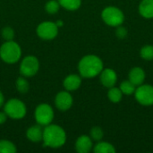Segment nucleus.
Returning a JSON list of instances; mask_svg holds the SVG:
<instances>
[{
  "label": "nucleus",
  "mask_w": 153,
  "mask_h": 153,
  "mask_svg": "<svg viewBox=\"0 0 153 153\" xmlns=\"http://www.w3.org/2000/svg\"><path fill=\"white\" fill-rule=\"evenodd\" d=\"M104 68L102 59L96 55H86L78 63V71L82 78H94L99 76Z\"/></svg>",
  "instance_id": "f257e3e1"
},
{
  "label": "nucleus",
  "mask_w": 153,
  "mask_h": 153,
  "mask_svg": "<svg viewBox=\"0 0 153 153\" xmlns=\"http://www.w3.org/2000/svg\"><path fill=\"white\" fill-rule=\"evenodd\" d=\"M42 141L44 147L61 148L66 143V133L60 126L49 124L43 129Z\"/></svg>",
  "instance_id": "f03ea898"
},
{
  "label": "nucleus",
  "mask_w": 153,
  "mask_h": 153,
  "mask_svg": "<svg viewBox=\"0 0 153 153\" xmlns=\"http://www.w3.org/2000/svg\"><path fill=\"white\" fill-rule=\"evenodd\" d=\"M22 56V48L14 40L5 41L0 47V58L6 64L17 63Z\"/></svg>",
  "instance_id": "7ed1b4c3"
},
{
  "label": "nucleus",
  "mask_w": 153,
  "mask_h": 153,
  "mask_svg": "<svg viewBox=\"0 0 153 153\" xmlns=\"http://www.w3.org/2000/svg\"><path fill=\"white\" fill-rule=\"evenodd\" d=\"M101 19L108 26L117 28L124 23L126 16L124 12L119 7L109 5L102 10Z\"/></svg>",
  "instance_id": "20e7f679"
},
{
  "label": "nucleus",
  "mask_w": 153,
  "mask_h": 153,
  "mask_svg": "<svg viewBox=\"0 0 153 153\" xmlns=\"http://www.w3.org/2000/svg\"><path fill=\"white\" fill-rule=\"evenodd\" d=\"M4 111L8 117L14 120L22 119L27 113V108L23 101L18 99H11L4 105Z\"/></svg>",
  "instance_id": "39448f33"
},
{
  "label": "nucleus",
  "mask_w": 153,
  "mask_h": 153,
  "mask_svg": "<svg viewBox=\"0 0 153 153\" xmlns=\"http://www.w3.org/2000/svg\"><path fill=\"white\" fill-rule=\"evenodd\" d=\"M135 100L142 106H153V85L143 83L136 87L134 93Z\"/></svg>",
  "instance_id": "423d86ee"
},
{
  "label": "nucleus",
  "mask_w": 153,
  "mask_h": 153,
  "mask_svg": "<svg viewBox=\"0 0 153 153\" xmlns=\"http://www.w3.org/2000/svg\"><path fill=\"white\" fill-rule=\"evenodd\" d=\"M55 117L54 110L52 107L47 103H41L39 104L34 112V117L37 122V124L46 126L52 123Z\"/></svg>",
  "instance_id": "0eeeda50"
},
{
  "label": "nucleus",
  "mask_w": 153,
  "mask_h": 153,
  "mask_svg": "<svg viewBox=\"0 0 153 153\" xmlns=\"http://www.w3.org/2000/svg\"><path fill=\"white\" fill-rule=\"evenodd\" d=\"M39 69V59L34 56H25L20 65V74L24 77H32L37 74Z\"/></svg>",
  "instance_id": "6e6552de"
},
{
  "label": "nucleus",
  "mask_w": 153,
  "mask_h": 153,
  "mask_svg": "<svg viewBox=\"0 0 153 153\" xmlns=\"http://www.w3.org/2000/svg\"><path fill=\"white\" fill-rule=\"evenodd\" d=\"M36 31L40 39L44 40H52L58 34V27L56 22L46 21L38 25Z\"/></svg>",
  "instance_id": "1a4fd4ad"
},
{
  "label": "nucleus",
  "mask_w": 153,
  "mask_h": 153,
  "mask_svg": "<svg viewBox=\"0 0 153 153\" xmlns=\"http://www.w3.org/2000/svg\"><path fill=\"white\" fill-rule=\"evenodd\" d=\"M73 103H74L73 96L70 94L68 91H62L56 95L55 98L56 108L62 112L69 110L72 108Z\"/></svg>",
  "instance_id": "9d476101"
},
{
  "label": "nucleus",
  "mask_w": 153,
  "mask_h": 153,
  "mask_svg": "<svg viewBox=\"0 0 153 153\" xmlns=\"http://www.w3.org/2000/svg\"><path fill=\"white\" fill-rule=\"evenodd\" d=\"M99 76L100 83L108 89L116 86L118 79L117 72L112 68H103Z\"/></svg>",
  "instance_id": "9b49d317"
},
{
  "label": "nucleus",
  "mask_w": 153,
  "mask_h": 153,
  "mask_svg": "<svg viewBox=\"0 0 153 153\" xmlns=\"http://www.w3.org/2000/svg\"><path fill=\"white\" fill-rule=\"evenodd\" d=\"M75 151L78 153H89L93 149V141L90 135H81L75 142Z\"/></svg>",
  "instance_id": "f8f14e48"
},
{
  "label": "nucleus",
  "mask_w": 153,
  "mask_h": 153,
  "mask_svg": "<svg viewBox=\"0 0 153 153\" xmlns=\"http://www.w3.org/2000/svg\"><path fill=\"white\" fill-rule=\"evenodd\" d=\"M146 79V73L144 69L140 66H134L130 69L128 74V80L136 87L144 83Z\"/></svg>",
  "instance_id": "ddd939ff"
},
{
  "label": "nucleus",
  "mask_w": 153,
  "mask_h": 153,
  "mask_svg": "<svg viewBox=\"0 0 153 153\" xmlns=\"http://www.w3.org/2000/svg\"><path fill=\"white\" fill-rule=\"evenodd\" d=\"M82 85V76L75 74L67 75L63 81V86L68 91H77Z\"/></svg>",
  "instance_id": "4468645a"
},
{
  "label": "nucleus",
  "mask_w": 153,
  "mask_h": 153,
  "mask_svg": "<svg viewBox=\"0 0 153 153\" xmlns=\"http://www.w3.org/2000/svg\"><path fill=\"white\" fill-rule=\"evenodd\" d=\"M26 137L32 143H39L43 138V129L40 125H34L29 127L26 131Z\"/></svg>",
  "instance_id": "2eb2a0df"
},
{
  "label": "nucleus",
  "mask_w": 153,
  "mask_h": 153,
  "mask_svg": "<svg viewBox=\"0 0 153 153\" xmlns=\"http://www.w3.org/2000/svg\"><path fill=\"white\" fill-rule=\"evenodd\" d=\"M138 12L144 19H153V0H142L138 5Z\"/></svg>",
  "instance_id": "dca6fc26"
},
{
  "label": "nucleus",
  "mask_w": 153,
  "mask_h": 153,
  "mask_svg": "<svg viewBox=\"0 0 153 153\" xmlns=\"http://www.w3.org/2000/svg\"><path fill=\"white\" fill-rule=\"evenodd\" d=\"M92 151L95 153H115L117 152L115 146L112 143L108 142H104L102 140L97 142V143L93 145Z\"/></svg>",
  "instance_id": "f3484780"
},
{
  "label": "nucleus",
  "mask_w": 153,
  "mask_h": 153,
  "mask_svg": "<svg viewBox=\"0 0 153 153\" xmlns=\"http://www.w3.org/2000/svg\"><path fill=\"white\" fill-rule=\"evenodd\" d=\"M107 96H108V99L110 102H112L114 104H117L122 100L124 94L122 93L119 87L113 86V87L108 89Z\"/></svg>",
  "instance_id": "a211bd4d"
},
{
  "label": "nucleus",
  "mask_w": 153,
  "mask_h": 153,
  "mask_svg": "<svg viewBox=\"0 0 153 153\" xmlns=\"http://www.w3.org/2000/svg\"><path fill=\"white\" fill-rule=\"evenodd\" d=\"M60 6L67 11H76L82 5V0H57Z\"/></svg>",
  "instance_id": "6ab92c4d"
},
{
  "label": "nucleus",
  "mask_w": 153,
  "mask_h": 153,
  "mask_svg": "<svg viewBox=\"0 0 153 153\" xmlns=\"http://www.w3.org/2000/svg\"><path fill=\"white\" fill-rule=\"evenodd\" d=\"M119 89L121 90L122 93L126 96H131L134 93L136 86L132 83L129 80H125L123 81L120 85H119Z\"/></svg>",
  "instance_id": "aec40b11"
},
{
  "label": "nucleus",
  "mask_w": 153,
  "mask_h": 153,
  "mask_svg": "<svg viewBox=\"0 0 153 153\" xmlns=\"http://www.w3.org/2000/svg\"><path fill=\"white\" fill-rule=\"evenodd\" d=\"M15 86H16V89L17 91L22 93V94H25L29 91L30 90V83L29 82L26 80V77L24 76H20L17 80H16V82H15Z\"/></svg>",
  "instance_id": "412c9836"
},
{
  "label": "nucleus",
  "mask_w": 153,
  "mask_h": 153,
  "mask_svg": "<svg viewBox=\"0 0 153 153\" xmlns=\"http://www.w3.org/2000/svg\"><path fill=\"white\" fill-rule=\"evenodd\" d=\"M17 152L14 143L8 140H0V153H15Z\"/></svg>",
  "instance_id": "4be33fe9"
},
{
  "label": "nucleus",
  "mask_w": 153,
  "mask_h": 153,
  "mask_svg": "<svg viewBox=\"0 0 153 153\" xmlns=\"http://www.w3.org/2000/svg\"><path fill=\"white\" fill-rule=\"evenodd\" d=\"M140 56L145 61H152L153 45H144L140 49Z\"/></svg>",
  "instance_id": "5701e85b"
},
{
  "label": "nucleus",
  "mask_w": 153,
  "mask_h": 153,
  "mask_svg": "<svg viewBox=\"0 0 153 153\" xmlns=\"http://www.w3.org/2000/svg\"><path fill=\"white\" fill-rule=\"evenodd\" d=\"M90 137L94 142H100L104 137V132L100 126H93L90 131Z\"/></svg>",
  "instance_id": "b1692460"
},
{
  "label": "nucleus",
  "mask_w": 153,
  "mask_h": 153,
  "mask_svg": "<svg viewBox=\"0 0 153 153\" xmlns=\"http://www.w3.org/2000/svg\"><path fill=\"white\" fill-rule=\"evenodd\" d=\"M60 9V4L56 0H49L46 3L45 10L48 14H56Z\"/></svg>",
  "instance_id": "393cba45"
},
{
  "label": "nucleus",
  "mask_w": 153,
  "mask_h": 153,
  "mask_svg": "<svg viewBox=\"0 0 153 153\" xmlns=\"http://www.w3.org/2000/svg\"><path fill=\"white\" fill-rule=\"evenodd\" d=\"M1 35H2L3 39H4L5 41L13 40V38H14V30H13V28H11V27H9V26H6V27H4V28L2 30Z\"/></svg>",
  "instance_id": "a878e982"
},
{
  "label": "nucleus",
  "mask_w": 153,
  "mask_h": 153,
  "mask_svg": "<svg viewBox=\"0 0 153 153\" xmlns=\"http://www.w3.org/2000/svg\"><path fill=\"white\" fill-rule=\"evenodd\" d=\"M115 34L117 36V39H124L127 37V34H128V31H127V29L122 25L117 27L116 29V31H115Z\"/></svg>",
  "instance_id": "bb28decb"
},
{
  "label": "nucleus",
  "mask_w": 153,
  "mask_h": 153,
  "mask_svg": "<svg viewBox=\"0 0 153 153\" xmlns=\"http://www.w3.org/2000/svg\"><path fill=\"white\" fill-rule=\"evenodd\" d=\"M7 115L5 114L4 111H0V125H3L6 122L7 120Z\"/></svg>",
  "instance_id": "cd10ccee"
},
{
  "label": "nucleus",
  "mask_w": 153,
  "mask_h": 153,
  "mask_svg": "<svg viewBox=\"0 0 153 153\" xmlns=\"http://www.w3.org/2000/svg\"><path fill=\"white\" fill-rule=\"evenodd\" d=\"M4 105V97L3 92L0 91V108L3 107Z\"/></svg>",
  "instance_id": "c85d7f7f"
},
{
  "label": "nucleus",
  "mask_w": 153,
  "mask_h": 153,
  "mask_svg": "<svg viewBox=\"0 0 153 153\" xmlns=\"http://www.w3.org/2000/svg\"><path fill=\"white\" fill-rule=\"evenodd\" d=\"M56 25H57V27L59 28V27H62V26H63L64 22H63V21H60V20H58V21L56 22Z\"/></svg>",
  "instance_id": "c756f323"
}]
</instances>
